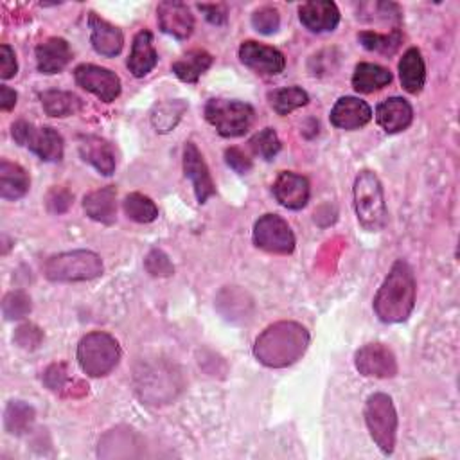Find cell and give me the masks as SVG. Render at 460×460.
<instances>
[{"label":"cell","mask_w":460,"mask_h":460,"mask_svg":"<svg viewBox=\"0 0 460 460\" xmlns=\"http://www.w3.org/2000/svg\"><path fill=\"white\" fill-rule=\"evenodd\" d=\"M16 72H18V63H16L14 50L7 43L0 45V77L11 79L16 75Z\"/></svg>","instance_id":"ab89813d"},{"label":"cell","mask_w":460,"mask_h":460,"mask_svg":"<svg viewBox=\"0 0 460 460\" xmlns=\"http://www.w3.org/2000/svg\"><path fill=\"white\" fill-rule=\"evenodd\" d=\"M16 97H18V95H16V92H14L13 88H9V86H5V84L0 86V108H2L4 111H9V110L14 108Z\"/></svg>","instance_id":"ee69618b"},{"label":"cell","mask_w":460,"mask_h":460,"mask_svg":"<svg viewBox=\"0 0 460 460\" xmlns=\"http://www.w3.org/2000/svg\"><path fill=\"white\" fill-rule=\"evenodd\" d=\"M77 361L84 374L102 377L119 365L120 347L111 334L93 331L81 338L77 345Z\"/></svg>","instance_id":"277c9868"},{"label":"cell","mask_w":460,"mask_h":460,"mask_svg":"<svg viewBox=\"0 0 460 460\" xmlns=\"http://www.w3.org/2000/svg\"><path fill=\"white\" fill-rule=\"evenodd\" d=\"M298 18L311 32H329L340 23V11L331 0H311L298 7Z\"/></svg>","instance_id":"2e32d148"},{"label":"cell","mask_w":460,"mask_h":460,"mask_svg":"<svg viewBox=\"0 0 460 460\" xmlns=\"http://www.w3.org/2000/svg\"><path fill=\"white\" fill-rule=\"evenodd\" d=\"M352 194L359 225L368 232L381 230L386 225V203L376 172L361 171L354 180Z\"/></svg>","instance_id":"3957f363"},{"label":"cell","mask_w":460,"mask_h":460,"mask_svg":"<svg viewBox=\"0 0 460 460\" xmlns=\"http://www.w3.org/2000/svg\"><path fill=\"white\" fill-rule=\"evenodd\" d=\"M79 155L84 162L95 167L101 174L110 176L115 171V153L108 140L97 135H83L77 142Z\"/></svg>","instance_id":"d6986e66"},{"label":"cell","mask_w":460,"mask_h":460,"mask_svg":"<svg viewBox=\"0 0 460 460\" xmlns=\"http://www.w3.org/2000/svg\"><path fill=\"white\" fill-rule=\"evenodd\" d=\"M198 9L214 25H221L226 22V7L223 4H198Z\"/></svg>","instance_id":"b9f144b4"},{"label":"cell","mask_w":460,"mask_h":460,"mask_svg":"<svg viewBox=\"0 0 460 460\" xmlns=\"http://www.w3.org/2000/svg\"><path fill=\"white\" fill-rule=\"evenodd\" d=\"M225 160L228 167H232L239 174H244L252 169V160L239 147H228L225 151Z\"/></svg>","instance_id":"60d3db41"},{"label":"cell","mask_w":460,"mask_h":460,"mask_svg":"<svg viewBox=\"0 0 460 460\" xmlns=\"http://www.w3.org/2000/svg\"><path fill=\"white\" fill-rule=\"evenodd\" d=\"M156 18L162 32L176 40H187L194 31V16L183 2H160L156 5Z\"/></svg>","instance_id":"4fadbf2b"},{"label":"cell","mask_w":460,"mask_h":460,"mask_svg":"<svg viewBox=\"0 0 460 460\" xmlns=\"http://www.w3.org/2000/svg\"><path fill=\"white\" fill-rule=\"evenodd\" d=\"M72 194L66 189L61 187H54L49 194H47V208L54 214H63L70 205H72Z\"/></svg>","instance_id":"f35d334b"},{"label":"cell","mask_w":460,"mask_h":460,"mask_svg":"<svg viewBox=\"0 0 460 460\" xmlns=\"http://www.w3.org/2000/svg\"><path fill=\"white\" fill-rule=\"evenodd\" d=\"M11 133L20 146H25L45 162H59L63 158V138L54 128L18 120L13 124Z\"/></svg>","instance_id":"ba28073f"},{"label":"cell","mask_w":460,"mask_h":460,"mask_svg":"<svg viewBox=\"0 0 460 460\" xmlns=\"http://www.w3.org/2000/svg\"><path fill=\"white\" fill-rule=\"evenodd\" d=\"M31 178L27 171L9 160L0 162V196L4 199H20L27 194Z\"/></svg>","instance_id":"d4e9b609"},{"label":"cell","mask_w":460,"mask_h":460,"mask_svg":"<svg viewBox=\"0 0 460 460\" xmlns=\"http://www.w3.org/2000/svg\"><path fill=\"white\" fill-rule=\"evenodd\" d=\"M156 63H158V54L153 43V34L144 29L137 32L131 43L128 68L135 77H144L156 66Z\"/></svg>","instance_id":"603a6c76"},{"label":"cell","mask_w":460,"mask_h":460,"mask_svg":"<svg viewBox=\"0 0 460 460\" xmlns=\"http://www.w3.org/2000/svg\"><path fill=\"white\" fill-rule=\"evenodd\" d=\"M88 27H90V41L97 54L104 58H113L120 54L124 45V36L119 27L97 16L95 13H90Z\"/></svg>","instance_id":"e0dca14e"},{"label":"cell","mask_w":460,"mask_h":460,"mask_svg":"<svg viewBox=\"0 0 460 460\" xmlns=\"http://www.w3.org/2000/svg\"><path fill=\"white\" fill-rule=\"evenodd\" d=\"M363 413L372 440L385 455H390L397 437V411L392 397L381 392L372 394L365 402Z\"/></svg>","instance_id":"52a82bcc"},{"label":"cell","mask_w":460,"mask_h":460,"mask_svg":"<svg viewBox=\"0 0 460 460\" xmlns=\"http://www.w3.org/2000/svg\"><path fill=\"white\" fill-rule=\"evenodd\" d=\"M74 77H75V83L83 90L93 93L95 97H99L104 102L115 101L120 93V79L110 68L92 65V63H83V65L75 66Z\"/></svg>","instance_id":"30bf717a"},{"label":"cell","mask_w":460,"mask_h":460,"mask_svg":"<svg viewBox=\"0 0 460 460\" xmlns=\"http://www.w3.org/2000/svg\"><path fill=\"white\" fill-rule=\"evenodd\" d=\"M309 194L311 189L307 178L291 171L280 172L273 183L275 199L289 210L304 208L309 201Z\"/></svg>","instance_id":"9a60e30c"},{"label":"cell","mask_w":460,"mask_h":460,"mask_svg":"<svg viewBox=\"0 0 460 460\" xmlns=\"http://www.w3.org/2000/svg\"><path fill=\"white\" fill-rule=\"evenodd\" d=\"M252 25L259 34H273L280 27V14L271 5H262L252 14Z\"/></svg>","instance_id":"d590c367"},{"label":"cell","mask_w":460,"mask_h":460,"mask_svg":"<svg viewBox=\"0 0 460 460\" xmlns=\"http://www.w3.org/2000/svg\"><path fill=\"white\" fill-rule=\"evenodd\" d=\"M253 244L268 253L288 255L295 250V234L277 214H264L253 225Z\"/></svg>","instance_id":"9c48e42d"},{"label":"cell","mask_w":460,"mask_h":460,"mask_svg":"<svg viewBox=\"0 0 460 460\" xmlns=\"http://www.w3.org/2000/svg\"><path fill=\"white\" fill-rule=\"evenodd\" d=\"M413 110L402 97H390L377 104L376 120L386 133H399L411 124Z\"/></svg>","instance_id":"44dd1931"},{"label":"cell","mask_w":460,"mask_h":460,"mask_svg":"<svg viewBox=\"0 0 460 460\" xmlns=\"http://www.w3.org/2000/svg\"><path fill=\"white\" fill-rule=\"evenodd\" d=\"M146 270L153 275V277H169L174 273V266L169 259V255L162 250H151L144 261Z\"/></svg>","instance_id":"8d00e7d4"},{"label":"cell","mask_w":460,"mask_h":460,"mask_svg":"<svg viewBox=\"0 0 460 460\" xmlns=\"http://www.w3.org/2000/svg\"><path fill=\"white\" fill-rule=\"evenodd\" d=\"M43 273L52 282L92 280L102 273V261L90 250L63 252L45 261Z\"/></svg>","instance_id":"5b68a950"},{"label":"cell","mask_w":460,"mask_h":460,"mask_svg":"<svg viewBox=\"0 0 460 460\" xmlns=\"http://www.w3.org/2000/svg\"><path fill=\"white\" fill-rule=\"evenodd\" d=\"M86 216L102 225H113L117 219V190L113 185L92 190L83 199Z\"/></svg>","instance_id":"7402d4cb"},{"label":"cell","mask_w":460,"mask_h":460,"mask_svg":"<svg viewBox=\"0 0 460 460\" xmlns=\"http://www.w3.org/2000/svg\"><path fill=\"white\" fill-rule=\"evenodd\" d=\"M354 365L365 377H394L397 374L395 354L383 343H367L358 349Z\"/></svg>","instance_id":"8fae6325"},{"label":"cell","mask_w":460,"mask_h":460,"mask_svg":"<svg viewBox=\"0 0 460 460\" xmlns=\"http://www.w3.org/2000/svg\"><path fill=\"white\" fill-rule=\"evenodd\" d=\"M185 110H187V104L180 99L160 102L151 111V122L158 133H167L176 128Z\"/></svg>","instance_id":"4dcf8cb0"},{"label":"cell","mask_w":460,"mask_h":460,"mask_svg":"<svg viewBox=\"0 0 460 460\" xmlns=\"http://www.w3.org/2000/svg\"><path fill=\"white\" fill-rule=\"evenodd\" d=\"M36 66L41 74H58L72 59V50L66 40L49 38L36 47Z\"/></svg>","instance_id":"ffe728a7"},{"label":"cell","mask_w":460,"mask_h":460,"mask_svg":"<svg viewBox=\"0 0 460 460\" xmlns=\"http://www.w3.org/2000/svg\"><path fill=\"white\" fill-rule=\"evenodd\" d=\"M239 59L244 66L261 75H277L286 66V58L280 50L253 40L241 43Z\"/></svg>","instance_id":"7c38bea8"},{"label":"cell","mask_w":460,"mask_h":460,"mask_svg":"<svg viewBox=\"0 0 460 460\" xmlns=\"http://www.w3.org/2000/svg\"><path fill=\"white\" fill-rule=\"evenodd\" d=\"M415 293L417 284L411 266L406 261L397 259L374 296V311L377 318L385 323L408 320L415 307Z\"/></svg>","instance_id":"7a4b0ae2"},{"label":"cell","mask_w":460,"mask_h":460,"mask_svg":"<svg viewBox=\"0 0 460 460\" xmlns=\"http://www.w3.org/2000/svg\"><path fill=\"white\" fill-rule=\"evenodd\" d=\"M372 119L370 106L358 97H340L331 110V122L340 129H359Z\"/></svg>","instance_id":"ac0fdd59"},{"label":"cell","mask_w":460,"mask_h":460,"mask_svg":"<svg viewBox=\"0 0 460 460\" xmlns=\"http://www.w3.org/2000/svg\"><path fill=\"white\" fill-rule=\"evenodd\" d=\"M4 422H5V429L9 433L22 435V433H25L32 426V422H34V410L29 404L22 402V401H13L5 408Z\"/></svg>","instance_id":"d6a6232c"},{"label":"cell","mask_w":460,"mask_h":460,"mask_svg":"<svg viewBox=\"0 0 460 460\" xmlns=\"http://www.w3.org/2000/svg\"><path fill=\"white\" fill-rule=\"evenodd\" d=\"M270 106L273 111L279 115H288L309 102V95L305 90L300 86H286V88H277L268 93Z\"/></svg>","instance_id":"f1b7e54d"},{"label":"cell","mask_w":460,"mask_h":460,"mask_svg":"<svg viewBox=\"0 0 460 460\" xmlns=\"http://www.w3.org/2000/svg\"><path fill=\"white\" fill-rule=\"evenodd\" d=\"M183 171L185 176L190 180L194 194L198 203H205L210 196L216 194V187L212 181V176L208 172V167L196 147L194 142H185L183 147Z\"/></svg>","instance_id":"5bb4252c"},{"label":"cell","mask_w":460,"mask_h":460,"mask_svg":"<svg viewBox=\"0 0 460 460\" xmlns=\"http://www.w3.org/2000/svg\"><path fill=\"white\" fill-rule=\"evenodd\" d=\"M212 65V56L207 50L194 49L172 63V72L183 83H196Z\"/></svg>","instance_id":"83f0119b"},{"label":"cell","mask_w":460,"mask_h":460,"mask_svg":"<svg viewBox=\"0 0 460 460\" xmlns=\"http://www.w3.org/2000/svg\"><path fill=\"white\" fill-rule=\"evenodd\" d=\"M43 340V332L40 327H36L34 323H23L16 329L14 332V341L22 347V349H36Z\"/></svg>","instance_id":"74e56055"},{"label":"cell","mask_w":460,"mask_h":460,"mask_svg":"<svg viewBox=\"0 0 460 460\" xmlns=\"http://www.w3.org/2000/svg\"><path fill=\"white\" fill-rule=\"evenodd\" d=\"M65 381H66V372H65L63 365H52V367L47 368V372H45V385L50 390L63 388Z\"/></svg>","instance_id":"7bdbcfd3"},{"label":"cell","mask_w":460,"mask_h":460,"mask_svg":"<svg viewBox=\"0 0 460 460\" xmlns=\"http://www.w3.org/2000/svg\"><path fill=\"white\" fill-rule=\"evenodd\" d=\"M309 345V332L298 322H275L255 340L257 361L270 368H284L300 359Z\"/></svg>","instance_id":"6da1fadb"},{"label":"cell","mask_w":460,"mask_h":460,"mask_svg":"<svg viewBox=\"0 0 460 460\" xmlns=\"http://www.w3.org/2000/svg\"><path fill=\"white\" fill-rule=\"evenodd\" d=\"M397 68H399V79H401L402 88L408 93H413V95L419 93L426 81V66H424L420 50L415 47L408 49L402 54V58L399 59Z\"/></svg>","instance_id":"cb8c5ba5"},{"label":"cell","mask_w":460,"mask_h":460,"mask_svg":"<svg viewBox=\"0 0 460 460\" xmlns=\"http://www.w3.org/2000/svg\"><path fill=\"white\" fill-rule=\"evenodd\" d=\"M41 106L49 117H70L83 110V101L72 92L65 90H45L41 95Z\"/></svg>","instance_id":"4316f807"},{"label":"cell","mask_w":460,"mask_h":460,"mask_svg":"<svg viewBox=\"0 0 460 460\" xmlns=\"http://www.w3.org/2000/svg\"><path fill=\"white\" fill-rule=\"evenodd\" d=\"M124 212L129 219L137 223H151L158 217V207L155 201L140 192H131L122 201Z\"/></svg>","instance_id":"1f68e13d"},{"label":"cell","mask_w":460,"mask_h":460,"mask_svg":"<svg viewBox=\"0 0 460 460\" xmlns=\"http://www.w3.org/2000/svg\"><path fill=\"white\" fill-rule=\"evenodd\" d=\"M32 309L31 296L25 291H9L2 300V313L7 320H20Z\"/></svg>","instance_id":"e575fe53"},{"label":"cell","mask_w":460,"mask_h":460,"mask_svg":"<svg viewBox=\"0 0 460 460\" xmlns=\"http://www.w3.org/2000/svg\"><path fill=\"white\" fill-rule=\"evenodd\" d=\"M205 119L221 137L234 138L244 135L255 120V111L248 102L235 99H210L205 104Z\"/></svg>","instance_id":"8992f818"},{"label":"cell","mask_w":460,"mask_h":460,"mask_svg":"<svg viewBox=\"0 0 460 460\" xmlns=\"http://www.w3.org/2000/svg\"><path fill=\"white\" fill-rule=\"evenodd\" d=\"M392 81V72L376 63H359L352 74V86L359 93H372Z\"/></svg>","instance_id":"484cf974"},{"label":"cell","mask_w":460,"mask_h":460,"mask_svg":"<svg viewBox=\"0 0 460 460\" xmlns=\"http://www.w3.org/2000/svg\"><path fill=\"white\" fill-rule=\"evenodd\" d=\"M359 43L367 49V50H374L379 52L383 56H392L399 45L402 43V32L399 31V27L392 29L388 34H379L374 31H363L358 34Z\"/></svg>","instance_id":"f546056e"},{"label":"cell","mask_w":460,"mask_h":460,"mask_svg":"<svg viewBox=\"0 0 460 460\" xmlns=\"http://www.w3.org/2000/svg\"><path fill=\"white\" fill-rule=\"evenodd\" d=\"M250 147L252 151L264 158V160H271L277 156V153L280 151V140H279V135L273 128H264L261 129L259 133H255L252 138H250Z\"/></svg>","instance_id":"836d02e7"}]
</instances>
